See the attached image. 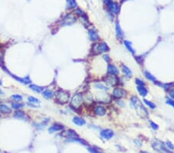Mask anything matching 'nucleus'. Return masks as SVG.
Returning a JSON list of instances; mask_svg holds the SVG:
<instances>
[{"mask_svg": "<svg viewBox=\"0 0 174 153\" xmlns=\"http://www.w3.org/2000/svg\"><path fill=\"white\" fill-rule=\"evenodd\" d=\"M95 49L98 53H106L109 51V47L107 45L106 43L101 42L98 44H97L95 47Z\"/></svg>", "mask_w": 174, "mask_h": 153, "instance_id": "obj_4", "label": "nucleus"}, {"mask_svg": "<svg viewBox=\"0 0 174 153\" xmlns=\"http://www.w3.org/2000/svg\"><path fill=\"white\" fill-rule=\"evenodd\" d=\"M166 103L171 105L173 108H174V100L172 99H170V98H166Z\"/></svg>", "mask_w": 174, "mask_h": 153, "instance_id": "obj_34", "label": "nucleus"}, {"mask_svg": "<svg viewBox=\"0 0 174 153\" xmlns=\"http://www.w3.org/2000/svg\"><path fill=\"white\" fill-rule=\"evenodd\" d=\"M103 57H104V59H105V60H106V61H109V60H110V59H109V57H108V56H107V55H105Z\"/></svg>", "mask_w": 174, "mask_h": 153, "instance_id": "obj_40", "label": "nucleus"}, {"mask_svg": "<svg viewBox=\"0 0 174 153\" xmlns=\"http://www.w3.org/2000/svg\"><path fill=\"white\" fill-rule=\"evenodd\" d=\"M1 60H2V58H1V57H0V63H1V62H2Z\"/></svg>", "mask_w": 174, "mask_h": 153, "instance_id": "obj_44", "label": "nucleus"}, {"mask_svg": "<svg viewBox=\"0 0 174 153\" xmlns=\"http://www.w3.org/2000/svg\"><path fill=\"white\" fill-rule=\"evenodd\" d=\"M88 150L89 151V152H90V153H102V152H101L100 151L96 150L95 148H91V147H88Z\"/></svg>", "mask_w": 174, "mask_h": 153, "instance_id": "obj_36", "label": "nucleus"}, {"mask_svg": "<svg viewBox=\"0 0 174 153\" xmlns=\"http://www.w3.org/2000/svg\"><path fill=\"white\" fill-rule=\"evenodd\" d=\"M43 96L45 98H47V99H50V98L53 97V93L52 91H50V90H49V89H46V90H44V91H43Z\"/></svg>", "mask_w": 174, "mask_h": 153, "instance_id": "obj_23", "label": "nucleus"}, {"mask_svg": "<svg viewBox=\"0 0 174 153\" xmlns=\"http://www.w3.org/2000/svg\"><path fill=\"white\" fill-rule=\"evenodd\" d=\"M11 98L15 100H17V101H21L22 100V97L21 95L19 94H14V95H12L11 96Z\"/></svg>", "mask_w": 174, "mask_h": 153, "instance_id": "obj_32", "label": "nucleus"}, {"mask_svg": "<svg viewBox=\"0 0 174 153\" xmlns=\"http://www.w3.org/2000/svg\"><path fill=\"white\" fill-rule=\"evenodd\" d=\"M30 88L35 91V92H37V93H40L43 91V87H40V86H37V85H34V84H31L30 85Z\"/></svg>", "mask_w": 174, "mask_h": 153, "instance_id": "obj_26", "label": "nucleus"}, {"mask_svg": "<svg viewBox=\"0 0 174 153\" xmlns=\"http://www.w3.org/2000/svg\"><path fill=\"white\" fill-rule=\"evenodd\" d=\"M100 135H101V136L103 138L107 139V140H109V139H111L114 136V132L111 129H104V130H102L101 132Z\"/></svg>", "mask_w": 174, "mask_h": 153, "instance_id": "obj_8", "label": "nucleus"}, {"mask_svg": "<svg viewBox=\"0 0 174 153\" xmlns=\"http://www.w3.org/2000/svg\"><path fill=\"white\" fill-rule=\"evenodd\" d=\"M135 83L138 85V86H144L145 84H144V81L140 80V79H135Z\"/></svg>", "mask_w": 174, "mask_h": 153, "instance_id": "obj_37", "label": "nucleus"}, {"mask_svg": "<svg viewBox=\"0 0 174 153\" xmlns=\"http://www.w3.org/2000/svg\"><path fill=\"white\" fill-rule=\"evenodd\" d=\"M3 94V92L1 90H0V94Z\"/></svg>", "mask_w": 174, "mask_h": 153, "instance_id": "obj_43", "label": "nucleus"}, {"mask_svg": "<svg viewBox=\"0 0 174 153\" xmlns=\"http://www.w3.org/2000/svg\"><path fill=\"white\" fill-rule=\"evenodd\" d=\"M70 94L67 91H63V90H59L57 91L56 93V98L57 101H59L61 104H65L69 100Z\"/></svg>", "mask_w": 174, "mask_h": 153, "instance_id": "obj_2", "label": "nucleus"}, {"mask_svg": "<svg viewBox=\"0 0 174 153\" xmlns=\"http://www.w3.org/2000/svg\"><path fill=\"white\" fill-rule=\"evenodd\" d=\"M107 5H108V9L110 10L111 12H113L114 14H118L119 12L120 7L118 5V3H114V2H110Z\"/></svg>", "mask_w": 174, "mask_h": 153, "instance_id": "obj_7", "label": "nucleus"}, {"mask_svg": "<svg viewBox=\"0 0 174 153\" xmlns=\"http://www.w3.org/2000/svg\"><path fill=\"white\" fill-rule=\"evenodd\" d=\"M28 100L30 101L31 104H40V100L34 97H29Z\"/></svg>", "mask_w": 174, "mask_h": 153, "instance_id": "obj_29", "label": "nucleus"}, {"mask_svg": "<svg viewBox=\"0 0 174 153\" xmlns=\"http://www.w3.org/2000/svg\"><path fill=\"white\" fill-rule=\"evenodd\" d=\"M145 76H146V78H147V79H149V81H156V78L155 76L153 75V74H151L149 72H148V71H146L145 72Z\"/></svg>", "mask_w": 174, "mask_h": 153, "instance_id": "obj_28", "label": "nucleus"}, {"mask_svg": "<svg viewBox=\"0 0 174 153\" xmlns=\"http://www.w3.org/2000/svg\"><path fill=\"white\" fill-rule=\"evenodd\" d=\"M140 153H149V152H147V151H141Z\"/></svg>", "mask_w": 174, "mask_h": 153, "instance_id": "obj_42", "label": "nucleus"}, {"mask_svg": "<svg viewBox=\"0 0 174 153\" xmlns=\"http://www.w3.org/2000/svg\"><path fill=\"white\" fill-rule=\"evenodd\" d=\"M14 117L19 119H25L26 118V114L24 112L21 111H17L14 113Z\"/></svg>", "mask_w": 174, "mask_h": 153, "instance_id": "obj_25", "label": "nucleus"}, {"mask_svg": "<svg viewBox=\"0 0 174 153\" xmlns=\"http://www.w3.org/2000/svg\"><path fill=\"white\" fill-rule=\"evenodd\" d=\"M81 101H82V97L81 95L80 94H76L73 97L72 100H71V105L75 108H77L80 107V104H81Z\"/></svg>", "mask_w": 174, "mask_h": 153, "instance_id": "obj_6", "label": "nucleus"}, {"mask_svg": "<svg viewBox=\"0 0 174 153\" xmlns=\"http://www.w3.org/2000/svg\"><path fill=\"white\" fill-rule=\"evenodd\" d=\"M122 70L123 73L127 76V78H131L132 75V73L131 70H130L129 67H127L126 66L122 65Z\"/></svg>", "mask_w": 174, "mask_h": 153, "instance_id": "obj_20", "label": "nucleus"}, {"mask_svg": "<svg viewBox=\"0 0 174 153\" xmlns=\"http://www.w3.org/2000/svg\"><path fill=\"white\" fill-rule=\"evenodd\" d=\"M169 96H170L172 98L174 99V88H173L172 90L170 91V92H169Z\"/></svg>", "mask_w": 174, "mask_h": 153, "instance_id": "obj_39", "label": "nucleus"}, {"mask_svg": "<svg viewBox=\"0 0 174 153\" xmlns=\"http://www.w3.org/2000/svg\"><path fill=\"white\" fill-rule=\"evenodd\" d=\"M166 145L167 146V147H169L170 149H174V145L172 144V142H169V141H167L166 142Z\"/></svg>", "mask_w": 174, "mask_h": 153, "instance_id": "obj_38", "label": "nucleus"}, {"mask_svg": "<svg viewBox=\"0 0 174 153\" xmlns=\"http://www.w3.org/2000/svg\"><path fill=\"white\" fill-rule=\"evenodd\" d=\"M88 36L91 40L92 41H97L99 39V36L98 34V32L95 29H91L88 31Z\"/></svg>", "mask_w": 174, "mask_h": 153, "instance_id": "obj_12", "label": "nucleus"}, {"mask_svg": "<svg viewBox=\"0 0 174 153\" xmlns=\"http://www.w3.org/2000/svg\"><path fill=\"white\" fill-rule=\"evenodd\" d=\"M95 113L97 114V115H99V116H103L106 113V110L104 107L102 106H96L95 108Z\"/></svg>", "mask_w": 174, "mask_h": 153, "instance_id": "obj_15", "label": "nucleus"}, {"mask_svg": "<svg viewBox=\"0 0 174 153\" xmlns=\"http://www.w3.org/2000/svg\"><path fill=\"white\" fill-rule=\"evenodd\" d=\"M64 129V127L62 125L60 124H53L52 125L50 129H49V132L50 133H53L55 132H58V131H61Z\"/></svg>", "mask_w": 174, "mask_h": 153, "instance_id": "obj_17", "label": "nucleus"}, {"mask_svg": "<svg viewBox=\"0 0 174 153\" xmlns=\"http://www.w3.org/2000/svg\"><path fill=\"white\" fill-rule=\"evenodd\" d=\"M73 122H74L75 124L78 125V126H83V125H84V124H86L85 120H84L82 118L77 117V116L74 117V118H73Z\"/></svg>", "mask_w": 174, "mask_h": 153, "instance_id": "obj_16", "label": "nucleus"}, {"mask_svg": "<svg viewBox=\"0 0 174 153\" xmlns=\"http://www.w3.org/2000/svg\"><path fill=\"white\" fill-rule=\"evenodd\" d=\"M75 22H76V18L73 15L69 14V15L66 16L62 19L61 25L62 26H68V25H71V24L74 23Z\"/></svg>", "mask_w": 174, "mask_h": 153, "instance_id": "obj_5", "label": "nucleus"}, {"mask_svg": "<svg viewBox=\"0 0 174 153\" xmlns=\"http://www.w3.org/2000/svg\"><path fill=\"white\" fill-rule=\"evenodd\" d=\"M124 44H125L126 49L129 51V52H130L131 54H135V49H133L131 42H129V41H128V40H125V41H124Z\"/></svg>", "mask_w": 174, "mask_h": 153, "instance_id": "obj_22", "label": "nucleus"}, {"mask_svg": "<svg viewBox=\"0 0 174 153\" xmlns=\"http://www.w3.org/2000/svg\"><path fill=\"white\" fill-rule=\"evenodd\" d=\"M131 105L136 110V111H138V114H141L142 117H146L147 116V111L146 110V108H144V106L142 105L141 100L135 96H133L131 97Z\"/></svg>", "mask_w": 174, "mask_h": 153, "instance_id": "obj_1", "label": "nucleus"}, {"mask_svg": "<svg viewBox=\"0 0 174 153\" xmlns=\"http://www.w3.org/2000/svg\"><path fill=\"white\" fill-rule=\"evenodd\" d=\"M22 107H23V105L21 104V103H19V102H15V103L12 104V108H14V109H19V108H22Z\"/></svg>", "mask_w": 174, "mask_h": 153, "instance_id": "obj_31", "label": "nucleus"}, {"mask_svg": "<svg viewBox=\"0 0 174 153\" xmlns=\"http://www.w3.org/2000/svg\"><path fill=\"white\" fill-rule=\"evenodd\" d=\"M68 142H77L83 145H88V142H87L86 141H84V139H81V138H79L77 137H73V138H70V139L67 140Z\"/></svg>", "mask_w": 174, "mask_h": 153, "instance_id": "obj_18", "label": "nucleus"}, {"mask_svg": "<svg viewBox=\"0 0 174 153\" xmlns=\"http://www.w3.org/2000/svg\"><path fill=\"white\" fill-rule=\"evenodd\" d=\"M95 87L96 89H100V90H103V91H107L108 89L106 86L103 85L102 84H96L95 85Z\"/></svg>", "mask_w": 174, "mask_h": 153, "instance_id": "obj_30", "label": "nucleus"}, {"mask_svg": "<svg viewBox=\"0 0 174 153\" xmlns=\"http://www.w3.org/2000/svg\"><path fill=\"white\" fill-rule=\"evenodd\" d=\"M115 32H116V35H117V36L119 38H120V39L123 38L124 33H123V31H122V30L120 27L119 22H117L115 24Z\"/></svg>", "mask_w": 174, "mask_h": 153, "instance_id": "obj_13", "label": "nucleus"}, {"mask_svg": "<svg viewBox=\"0 0 174 153\" xmlns=\"http://www.w3.org/2000/svg\"><path fill=\"white\" fill-rule=\"evenodd\" d=\"M6 71H7L11 76H12V78H13L15 80H16L17 81H19V82H20V83H22V84H30L31 83V81H30V78H29V76H27V78H18V76H16V75H14V74H13V73H11L10 72H9L6 69Z\"/></svg>", "mask_w": 174, "mask_h": 153, "instance_id": "obj_9", "label": "nucleus"}, {"mask_svg": "<svg viewBox=\"0 0 174 153\" xmlns=\"http://www.w3.org/2000/svg\"><path fill=\"white\" fill-rule=\"evenodd\" d=\"M108 73L111 75H117L119 74V70L113 64H108Z\"/></svg>", "mask_w": 174, "mask_h": 153, "instance_id": "obj_14", "label": "nucleus"}, {"mask_svg": "<svg viewBox=\"0 0 174 153\" xmlns=\"http://www.w3.org/2000/svg\"><path fill=\"white\" fill-rule=\"evenodd\" d=\"M149 124H150V126L153 128V129H154V130H157L158 129H159V126H158V124H156V123H154L153 121H149Z\"/></svg>", "mask_w": 174, "mask_h": 153, "instance_id": "obj_33", "label": "nucleus"}, {"mask_svg": "<svg viewBox=\"0 0 174 153\" xmlns=\"http://www.w3.org/2000/svg\"><path fill=\"white\" fill-rule=\"evenodd\" d=\"M105 83H106V84H109V85L113 86V85H114V84H117V82H118V79L116 78L114 76L111 75V76H107V78L105 79Z\"/></svg>", "mask_w": 174, "mask_h": 153, "instance_id": "obj_11", "label": "nucleus"}, {"mask_svg": "<svg viewBox=\"0 0 174 153\" xmlns=\"http://www.w3.org/2000/svg\"><path fill=\"white\" fill-rule=\"evenodd\" d=\"M0 112L3 114H10L11 109L6 105H0Z\"/></svg>", "mask_w": 174, "mask_h": 153, "instance_id": "obj_21", "label": "nucleus"}, {"mask_svg": "<svg viewBox=\"0 0 174 153\" xmlns=\"http://www.w3.org/2000/svg\"><path fill=\"white\" fill-rule=\"evenodd\" d=\"M67 1V7L68 9H74L75 7H77V3H76V0H66Z\"/></svg>", "mask_w": 174, "mask_h": 153, "instance_id": "obj_24", "label": "nucleus"}, {"mask_svg": "<svg viewBox=\"0 0 174 153\" xmlns=\"http://www.w3.org/2000/svg\"><path fill=\"white\" fill-rule=\"evenodd\" d=\"M144 103L146 104L149 108H151V109H155L156 108V105L153 103V102H152V101H150V100H146L145 99L144 100Z\"/></svg>", "mask_w": 174, "mask_h": 153, "instance_id": "obj_27", "label": "nucleus"}, {"mask_svg": "<svg viewBox=\"0 0 174 153\" xmlns=\"http://www.w3.org/2000/svg\"><path fill=\"white\" fill-rule=\"evenodd\" d=\"M153 147L155 150L159 151V152H165V153H168L169 150L166 149V148L165 147V145L163 144V142H159V141H155L153 143Z\"/></svg>", "mask_w": 174, "mask_h": 153, "instance_id": "obj_3", "label": "nucleus"}, {"mask_svg": "<svg viewBox=\"0 0 174 153\" xmlns=\"http://www.w3.org/2000/svg\"><path fill=\"white\" fill-rule=\"evenodd\" d=\"M137 90H138L139 94L142 97H146L148 94V91L146 87H145V86H138Z\"/></svg>", "mask_w": 174, "mask_h": 153, "instance_id": "obj_19", "label": "nucleus"}, {"mask_svg": "<svg viewBox=\"0 0 174 153\" xmlns=\"http://www.w3.org/2000/svg\"><path fill=\"white\" fill-rule=\"evenodd\" d=\"M113 96L116 98H120V97H122L124 95H125V91L122 88H119V87H116L114 89L113 91Z\"/></svg>", "mask_w": 174, "mask_h": 153, "instance_id": "obj_10", "label": "nucleus"}, {"mask_svg": "<svg viewBox=\"0 0 174 153\" xmlns=\"http://www.w3.org/2000/svg\"><path fill=\"white\" fill-rule=\"evenodd\" d=\"M103 2L105 3H109L110 2H111V0H103Z\"/></svg>", "mask_w": 174, "mask_h": 153, "instance_id": "obj_41", "label": "nucleus"}, {"mask_svg": "<svg viewBox=\"0 0 174 153\" xmlns=\"http://www.w3.org/2000/svg\"><path fill=\"white\" fill-rule=\"evenodd\" d=\"M67 134L68 135H70L71 138H73V137H77V135L75 133V132L74 131H73V130H68L67 132Z\"/></svg>", "mask_w": 174, "mask_h": 153, "instance_id": "obj_35", "label": "nucleus"}]
</instances>
